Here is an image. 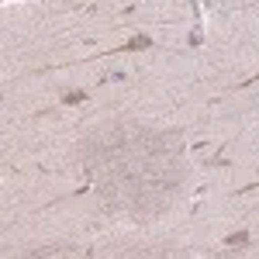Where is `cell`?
<instances>
[{
  "label": "cell",
  "instance_id": "obj_2",
  "mask_svg": "<svg viewBox=\"0 0 259 259\" xmlns=\"http://www.w3.org/2000/svg\"><path fill=\"white\" fill-rule=\"evenodd\" d=\"M87 97H90L87 90H69V94L62 97V104H66V107H76V104H83V100H87Z\"/></svg>",
  "mask_w": 259,
  "mask_h": 259
},
{
  "label": "cell",
  "instance_id": "obj_3",
  "mask_svg": "<svg viewBox=\"0 0 259 259\" xmlns=\"http://www.w3.org/2000/svg\"><path fill=\"white\" fill-rule=\"evenodd\" d=\"M225 245H228V249H242V245H249V232H235V235H228Z\"/></svg>",
  "mask_w": 259,
  "mask_h": 259
},
{
  "label": "cell",
  "instance_id": "obj_1",
  "mask_svg": "<svg viewBox=\"0 0 259 259\" xmlns=\"http://www.w3.org/2000/svg\"><path fill=\"white\" fill-rule=\"evenodd\" d=\"M145 49H152V38H149V35H135V38H128L121 49L107 52V56H121V52H145Z\"/></svg>",
  "mask_w": 259,
  "mask_h": 259
}]
</instances>
